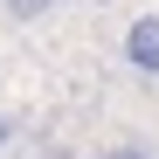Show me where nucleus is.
<instances>
[{"instance_id":"obj_1","label":"nucleus","mask_w":159,"mask_h":159,"mask_svg":"<svg viewBox=\"0 0 159 159\" xmlns=\"http://www.w3.org/2000/svg\"><path fill=\"white\" fill-rule=\"evenodd\" d=\"M118 56H125V69L159 76V14H131V28H125V42H118Z\"/></svg>"},{"instance_id":"obj_3","label":"nucleus","mask_w":159,"mask_h":159,"mask_svg":"<svg viewBox=\"0 0 159 159\" xmlns=\"http://www.w3.org/2000/svg\"><path fill=\"white\" fill-rule=\"evenodd\" d=\"M0 7H7V21H42L56 0H0Z\"/></svg>"},{"instance_id":"obj_4","label":"nucleus","mask_w":159,"mask_h":159,"mask_svg":"<svg viewBox=\"0 0 159 159\" xmlns=\"http://www.w3.org/2000/svg\"><path fill=\"white\" fill-rule=\"evenodd\" d=\"M7 145H14V118L0 111V152H7Z\"/></svg>"},{"instance_id":"obj_5","label":"nucleus","mask_w":159,"mask_h":159,"mask_svg":"<svg viewBox=\"0 0 159 159\" xmlns=\"http://www.w3.org/2000/svg\"><path fill=\"white\" fill-rule=\"evenodd\" d=\"M42 159H69V152H62V145H48V152H42Z\"/></svg>"},{"instance_id":"obj_2","label":"nucleus","mask_w":159,"mask_h":159,"mask_svg":"<svg viewBox=\"0 0 159 159\" xmlns=\"http://www.w3.org/2000/svg\"><path fill=\"white\" fill-rule=\"evenodd\" d=\"M97 159H152V145H145V139H111Z\"/></svg>"}]
</instances>
